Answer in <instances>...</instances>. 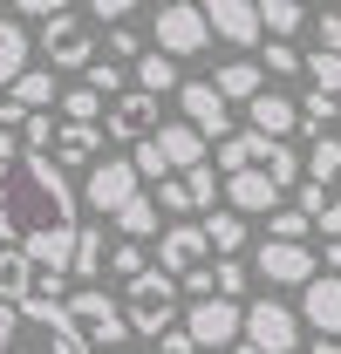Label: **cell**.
Segmentation results:
<instances>
[{"label":"cell","instance_id":"cell-1","mask_svg":"<svg viewBox=\"0 0 341 354\" xmlns=\"http://www.w3.org/2000/svg\"><path fill=\"white\" fill-rule=\"evenodd\" d=\"M76 205L82 191L48 150L0 157V245H21L35 266L69 272L76 259Z\"/></svg>","mask_w":341,"mask_h":354},{"label":"cell","instance_id":"cell-2","mask_svg":"<svg viewBox=\"0 0 341 354\" xmlns=\"http://www.w3.org/2000/svg\"><path fill=\"white\" fill-rule=\"evenodd\" d=\"M0 354H89V341L62 307L21 300V307H0Z\"/></svg>","mask_w":341,"mask_h":354},{"label":"cell","instance_id":"cell-3","mask_svg":"<svg viewBox=\"0 0 341 354\" xmlns=\"http://www.w3.org/2000/svg\"><path fill=\"white\" fill-rule=\"evenodd\" d=\"M123 320H130V334H164V327H177V279H170L164 266H143L137 279H130V293H123Z\"/></svg>","mask_w":341,"mask_h":354},{"label":"cell","instance_id":"cell-4","mask_svg":"<svg viewBox=\"0 0 341 354\" xmlns=\"http://www.w3.org/2000/svg\"><path fill=\"white\" fill-rule=\"evenodd\" d=\"M62 313L76 320V334H82V341H96V354L123 348V334H130V320H123V300H110L103 286H76V293L62 300Z\"/></svg>","mask_w":341,"mask_h":354},{"label":"cell","instance_id":"cell-5","mask_svg":"<svg viewBox=\"0 0 341 354\" xmlns=\"http://www.w3.org/2000/svg\"><path fill=\"white\" fill-rule=\"evenodd\" d=\"M137 191H143V177H137L130 157H96V164H89V184H82V205L103 212V218H116Z\"/></svg>","mask_w":341,"mask_h":354},{"label":"cell","instance_id":"cell-6","mask_svg":"<svg viewBox=\"0 0 341 354\" xmlns=\"http://www.w3.org/2000/svg\"><path fill=\"white\" fill-rule=\"evenodd\" d=\"M239 341H253L259 354H294L300 348V313L280 307V300H253V307H246V327H239Z\"/></svg>","mask_w":341,"mask_h":354},{"label":"cell","instance_id":"cell-7","mask_svg":"<svg viewBox=\"0 0 341 354\" xmlns=\"http://www.w3.org/2000/svg\"><path fill=\"white\" fill-rule=\"evenodd\" d=\"M212 41V28H205V14L191 7V0H170V7H157V55H170V62H191L198 48Z\"/></svg>","mask_w":341,"mask_h":354},{"label":"cell","instance_id":"cell-8","mask_svg":"<svg viewBox=\"0 0 341 354\" xmlns=\"http://www.w3.org/2000/svg\"><path fill=\"white\" fill-rule=\"evenodd\" d=\"M239 327H246V307H239V300H191V313H184L191 348H212V354L232 348V341H239Z\"/></svg>","mask_w":341,"mask_h":354},{"label":"cell","instance_id":"cell-9","mask_svg":"<svg viewBox=\"0 0 341 354\" xmlns=\"http://www.w3.org/2000/svg\"><path fill=\"white\" fill-rule=\"evenodd\" d=\"M42 55H48V68H89V62H96V35H89V21H76V14L42 21Z\"/></svg>","mask_w":341,"mask_h":354},{"label":"cell","instance_id":"cell-10","mask_svg":"<svg viewBox=\"0 0 341 354\" xmlns=\"http://www.w3.org/2000/svg\"><path fill=\"white\" fill-rule=\"evenodd\" d=\"M150 130H157V95H143V88H123L103 109V136H116V143H143Z\"/></svg>","mask_w":341,"mask_h":354},{"label":"cell","instance_id":"cell-11","mask_svg":"<svg viewBox=\"0 0 341 354\" xmlns=\"http://www.w3.org/2000/svg\"><path fill=\"white\" fill-rule=\"evenodd\" d=\"M198 14H205V28H212L218 41H232V48H259L266 41L253 0H198Z\"/></svg>","mask_w":341,"mask_h":354},{"label":"cell","instance_id":"cell-12","mask_svg":"<svg viewBox=\"0 0 341 354\" xmlns=\"http://www.w3.org/2000/svg\"><path fill=\"white\" fill-rule=\"evenodd\" d=\"M300 320L321 334V341H341V272H314L300 286Z\"/></svg>","mask_w":341,"mask_h":354},{"label":"cell","instance_id":"cell-13","mask_svg":"<svg viewBox=\"0 0 341 354\" xmlns=\"http://www.w3.org/2000/svg\"><path fill=\"white\" fill-rule=\"evenodd\" d=\"M177 109H184V123L198 136H225L232 130V102H225L212 82H177Z\"/></svg>","mask_w":341,"mask_h":354},{"label":"cell","instance_id":"cell-14","mask_svg":"<svg viewBox=\"0 0 341 354\" xmlns=\"http://www.w3.org/2000/svg\"><path fill=\"white\" fill-rule=\"evenodd\" d=\"M205 259H212V245H205V232H198V225H164V232H157V266H164L170 279L198 272Z\"/></svg>","mask_w":341,"mask_h":354},{"label":"cell","instance_id":"cell-15","mask_svg":"<svg viewBox=\"0 0 341 354\" xmlns=\"http://www.w3.org/2000/svg\"><path fill=\"white\" fill-rule=\"evenodd\" d=\"M259 272H266L273 286H307V279H314V252L294 245V239H266V245H259Z\"/></svg>","mask_w":341,"mask_h":354},{"label":"cell","instance_id":"cell-16","mask_svg":"<svg viewBox=\"0 0 341 354\" xmlns=\"http://www.w3.org/2000/svg\"><path fill=\"white\" fill-rule=\"evenodd\" d=\"M246 116H253V136H273V143H287L300 130V102L280 95V88H259L253 102H246Z\"/></svg>","mask_w":341,"mask_h":354},{"label":"cell","instance_id":"cell-17","mask_svg":"<svg viewBox=\"0 0 341 354\" xmlns=\"http://www.w3.org/2000/svg\"><path fill=\"white\" fill-rule=\"evenodd\" d=\"M280 198H287V191L259 171V164H253V171H232V177H225V205H232L239 218H246V212H280Z\"/></svg>","mask_w":341,"mask_h":354},{"label":"cell","instance_id":"cell-18","mask_svg":"<svg viewBox=\"0 0 341 354\" xmlns=\"http://www.w3.org/2000/svg\"><path fill=\"white\" fill-rule=\"evenodd\" d=\"M48 157H55L62 171H82V164H96V157H103V130H96V123H55Z\"/></svg>","mask_w":341,"mask_h":354},{"label":"cell","instance_id":"cell-19","mask_svg":"<svg viewBox=\"0 0 341 354\" xmlns=\"http://www.w3.org/2000/svg\"><path fill=\"white\" fill-rule=\"evenodd\" d=\"M150 150L164 157V171H191V164H205V136L191 130V123H157V130H150Z\"/></svg>","mask_w":341,"mask_h":354},{"label":"cell","instance_id":"cell-20","mask_svg":"<svg viewBox=\"0 0 341 354\" xmlns=\"http://www.w3.org/2000/svg\"><path fill=\"white\" fill-rule=\"evenodd\" d=\"M300 177H307V184H321V191L341 205V136H314V150L300 157Z\"/></svg>","mask_w":341,"mask_h":354},{"label":"cell","instance_id":"cell-21","mask_svg":"<svg viewBox=\"0 0 341 354\" xmlns=\"http://www.w3.org/2000/svg\"><path fill=\"white\" fill-rule=\"evenodd\" d=\"M7 102H21L28 116L55 109V102H62V88H55V68H21V75H14V88H7Z\"/></svg>","mask_w":341,"mask_h":354},{"label":"cell","instance_id":"cell-22","mask_svg":"<svg viewBox=\"0 0 341 354\" xmlns=\"http://www.w3.org/2000/svg\"><path fill=\"white\" fill-rule=\"evenodd\" d=\"M28 286H35V259L21 245H0V307H21Z\"/></svg>","mask_w":341,"mask_h":354},{"label":"cell","instance_id":"cell-23","mask_svg":"<svg viewBox=\"0 0 341 354\" xmlns=\"http://www.w3.org/2000/svg\"><path fill=\"white\" fill-rule=\"evenodd\" d=\"M198 232H205V245H212L218 259H239V252H246V218H239V212H205Z\"/></svg>","mask_w":341,"mask_h":354},{"label":"cell","instance_id":"cell-24","mask_svg":"<svg viewBox=\"0 0 341 354\" xmlns=\"http://www.w3.org/2000/svg\"><path fill=\"white\" fill-rule=\"evenodd\" d=\"M28 55H35V41H28V28L0 14V88H14V75L28 68Z\"/></svg>","mask_w":341,"mask_h":354},{"label":"cell","instance_id":"cell-25","mask_svg":"<svg viewBox=\"0 0 341 354\" xmlns=\"http://www.w3.org/2000/svg\"><path fill=\"white\" fill-rule=\"evenodd\" d=\"M177 82H184V75H177L170 55H157V48L137 55V88H143V95H177Z\"/></svg>","mask_w":341,"mask_h":354},{"label":"cell","instance_id":"cell-26","mask_svg":"<svg viewBox=\"0 0 341 354\" xmlns=\"http://www.w3.org/2000/svg\"><path fill=\"white\" fill-rule=\"evenodd\" d=\"M212 88L225 95V102H253L259 88H266V75H259V62H225L212 75Z\"/></svg>","mask_w":341,"mask_h":354},{"label":"cell","instance_id":"cell-27","mask_svg":"<svg viewBox=\"0 0 341 354\" xmlns=\"http://www.w3.org/2000/svg\"><path fill=\"white\" fill-rule=\"evenodd\" d=\"M253 7H259V35H273V41H287L307 21V0H253Z\"/></svg>","mask_w":341,"mask_h":354},{"label":"cell","instance_id":"cell-28","mask_svg":"<svg viewBox=\"0 0 341 354\" xmlns=\"http://www.w3.org/2000/svg\"><path fill=\"white\" fill-rule=\"evenodd\" d=\"M184 177V191H191V212H218V198H225V177L212 171V157L205 164H191V171H177Z\"/></svg>","mask_w":341,"mask_h":354},{"label":"cell","instance_id":"cell-29","mask_svg":"<svg viewBox=\"0 0 341 354\" xmlns=\"http://www.w3.org/2000/svg\"><path fill=\"white\" fill-rule=\"evenodd\" d=\"M103 272V225H76V259H69V279H89Z\"/></svg>","mask_w":341,"mask_h":354},{"label":"cell","instance_id":"cell-30","mask_svg":"<svg viewBox=\"0 0 341 354\" xmlns=\"http://www.w3.org/2000/svg\"><path fill=\"white\" fill-rule=\"evenodd\" d=\"M259 171L273 177L280 191H294V184H300V150H294V143H266V157H259Z\"/></svg>","mask_w":341,"mask_h":354},{"label":"cell","instance_id":"cell-31","mask_svg":"<svg viewBox=\"0 0 341 354\" xmlns=\"http://www.w3.org/2000/svg\"><path fill=\"white\" fill-rule=\"evenodd\" d=\"M300 75L321 88V95H341V55H328V48H314V55H300Z\"/></svg>","mask_w":341,"mask_h":354},{"label":"cell","instance_id":"cell-32","mask_svg":"<svg viewBox=\"0 0 341 354\" xmlns=\"http://www.w3.org/2000/svg\"><path fill=\"white\" fill-rule=\"evenodd\" d=\"M116 232H123V239H150V232H157V198L137 191L123 212H116Z\"/></svg>","mask_w":341,"mask_h":354},{"label":"cell","instance_id":"cell-33","mask_svg":"<svg viewBox=\"0 0 341 354\" xmlns=\"http://www.w3.org/2000/svg\"><path fill=\"white\" fill-rule=\"evenodd\" d=\"M21 150H28V109L0 102V157H21Z\"/></svg>","mask_w":341,"mask_h":354},{"label":"cell","instance_id":"cell-34","mask_svg":"<svg viewBox=\"0 0 341 354\" xmlns=\"http://www.w3.org/2000/svg\"><path fill=\"white\" fill-rule=\"evenodd\" d=\"M103 109H110V102H103L89 82H82V88H62V116H69V123H96Z\"/></svg>","mask_w":341,"mask_h":354},{"label":"cell","instance_id":"cell-35","mask_svg":"<svg viewBox=\"0 0 341 354\" xmlns=\"http://www.w3.org/2000/svg\"><path fill=\"white\" fill-rule=\"evenodd\" d=\"M335 116H341V95H321V88H314V95L300 102V123H307L314 136H328V123H335Z\"/></svg>","mask_w":341,"mask_h":354},{"label":"cell","instance_id":"cell-36","mask_svg":"<svg viewBox=\"0 0 341 354\" xmlns=\"http://www.w3.org/2000/svg\"><path fill=\"white\" fill-rule=\"evenodd\" d=\"M212 272V300H239L246 293V266L239 259H218V266H205Z\"/></svg>","mask_w":341,"mask_h":354},{"label":"cell","instance_id":"cell-37","mask_svg":"<svg viewBox=\"0 0 341 354\" xmlns=\"http://www.w3.org/2000/svg\"><path fill=\"white\" fill-rule=\"evenodd\" d=\"M307 212H266V239H294V245H307Z\"/></svg>","mask_w":341,"mask_h":354},{"label":"cell","instance_id":"cell-38","mask_svg":"<svg viewBox=\"0 0 341 354\" xmlns=\"http://www.w3.org/2000/svg\"><path fill=\"white\" fill-rule=\"evenodd\" d=\"M82 75H89V88H96L103 102H116V95H123V68H116V62H89Z\"/></svg>","mask_w":341,"mask_h":354},{"label":"cell","instance_id":"cell-39","mask_svg":"<svg viewBox=\"0 0 341 354\" xmlns=\"http://www.w3.org/2000/svg\"><path fill=\"white\" fill-rule=\"evenodd\" d=\"M103 272H116V279H137V272H143V245H137V239H123V245L103 259Z\"/></svg>","mask_w":341,"mask_h":354},{"label":"cell","instance_id":"cell-40","mask_svg":"<svg viewBox=\"0 0 341 354\" xmlns=\"http://www.w3.org/2000/svg\"><path fill=\"white\" fill-rule=\"evenodd\" d=\"M143 35H137V28H123V21H116V28H110V62H137V55H143Z\"/></svg>","mask_w":341,"mask_h":354},{"label":"cell","instance_id":"cell-41","mask_svg":"<svg viewBox=\"0 0 341 354\" xmlns=\"http://www.w3.org/2000/svg\"><path fill=\"white\" fill-rule=\"evenodd\" d=\"M157 212H191V191H184V177H177V171L157 177Z\"/></svg>","mask_w":341,"mask_h":354},{"label":"cell","instance_id":"cell-42","mask_svg":"<svg viewBox=\"0 0 341 354\" xmlns=\"http://www.w3.org/2000/svg\"><path fill=\"white\" fill-rule=\"evenodd\" d=\"M266 68H273V75H300V48H287V41H266Z\"/></svg>","mask_w":341,"mask_h":354},{"label":"cell","instance_id":"cell-43","mask_svg":"<svg viewBox=\"0 0 341 354\" xmlns=\"http://www.w3.org/2000/svg\"><path fill=\"white\" fill-rule=\"evenodd\" d=\"M157 354H191V334H184V320H177V327H164V334H157Z\"/></svg>","mask_w":341,"mask_h":354},{"label":"cell","instance_id":"cell-44","mask_svg":"<svg viewBox=\"0 0 341 354\" xmlns=\"http://www.w3.org/2000/svg\"><path fill=\"white\" fill-rule=\"evenodd\" d=\"M130 7H137V0H89V14H103L110 28H116V21H130Z\"/></svg>","mask_w":341,"mask_h":354},{"label":"cell","instance_id":"cell-45","mask_svg":"<svg viewBox=\"0 0 341 354\" xmlns=\"http://www.w3.org/2000/svg\"><path fill=\"white\" fill-rule=\"evenodd\" d=\"M14 14H42V21H55V14H69V0H14Z\"/></svg>","mask_w":341,"mask_h":354},{"label":"cell","instance_id":"cell-46","mask_svg":"<svg viewBox=\"0 0 341 354\" xmlns=\"http://www.w3.org/2000/svg\"><path fill=\"white\" fill-rule=\"evenodd\" d=\"M321 48L341 55V14H321Z\"/></svg>","mask_w":341,"mask_h":354},{"label":"cell","instance_id":"cell-47","mask_svg":"<svg viewBox=\"0 0 341 354\" xmlns=\"http://www.w3.org/2000/svg\"><path fill=\"white\" fill-rule=\"evenodd\" d=\"M184 293H191V300H212V272H205V266H198V272H184Z\"/></svg>","mask_w":341,"mask_h":354},{"label":"cell","instance_id":"cell-48","mask_svg":"<svg viewBox=\"0 0 341 354\" xmlns=\"http://www.w3.org/2000/svg\"><path fill=\"white\" fill-rule=\"evenodd\" d=\"M321 266H335V272H341V232L328 239V259H321Z\"/></svg>","mask_w":341,"mask_h":354},{"label":"cell","instance_id":"cell-49","mask_svg":"<svg viewBox=\"0 0 341 354\" xmlns=\"http://www.w3.org/2000/svg\"><path fill=\"white\" fill-rule=\"evenodd\" d=\"M225 354H259V348H253V341H232V348H225Z\"/></svg>","mask_w":341,"mask_h":354},{"label":"cell","instance_id":"cell-50","mask_svg":"<svg viewBox=\"0 0 341 354\" xmlns=\"http://www.w3.org/2000/svg\"><path fill=\"white\" fill-rule=\"evenodd\" d=\"M314 354H341V341H314Z\"/></svg>","mask_w":341,"mask_h":354},{"label":"cell","instance_id":"cell-51","mask_svg":"<svg viewBox=\"0 0 341 354\" xmlns=\"http://www.w3.org/2000/svg\"><path fill=\"white\" fill-rule=\"evenodd\" d=\"M110 354H130V348H110Z\"/></svg>","mask_w":341,"mask_h":354},{"label":"cell","instance_id":"cell-52","mask_svg":"<svg viewBox=\"0 0 341 354\" xmlns=\"http://www.w3.org/2000/svg\"><path fill=\"white\" fill-rule=\"evenodd\" d=\"M157 7H170V0H157Z\"/></svg>","mask_w":341,"mask_h":354},{"label":"cell","instance_id":"cell-53","mask_svg":"<svg viewBox=\"0 0 341 354\" xmlns=\"http://www.w3.org/2000/svg\"><path fill=\"white\" fill-rule=\"evenodd\" d=\"M328 7H335V0H328Z\"/></svg>","mask_w":341,"mask_h":354},{"label":"cell","instance_id":"cell-54","mask_svg":"<svg viewBox=\"0 0 341 354\" xmlns=\"http://www.w3.org/2000/svg\"><path fill=\"white\" fill-rule=\"evenodd\" d=\"M335 123H341V116H335Z\"/></svg>","mask_w":341,"mask_h":354}]
</instances>
